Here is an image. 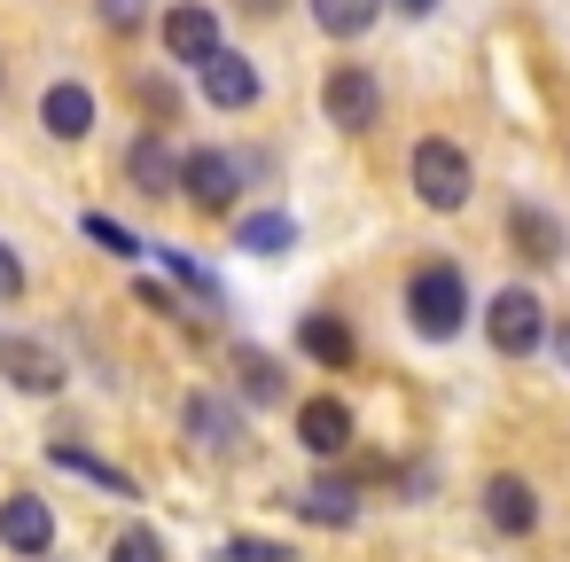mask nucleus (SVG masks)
<instances>
[{"label": "nucleus", "mask_w": 570, "mask_h": 562, "mask_svg": "<svg viewBox=\"0 0 570 562\" xmlns=\"http://www.w3.org/2000/svg\"><path fill=\"white\" fill-rule=\"evenodd\" d=\"M0 546L9 554H48L56 546V507L40 492H9L0 500Z\"/></svg>", "instance_id": "9d476101"}, {"label": "nucleus", "mask_w": 570, "mask_h": 562, "mask_svg": "<svg viewBox=\"0 0 570 562\" xmlns=\"http://www.w3.org/2000/svg\"><path fill=\"white\" fill-rule=\"evenodd\" d=\"M297 352H305V359H321V367H336V375H344V367H352V359H360V336H352V328H344V313H305V321H297Z\"/></svg>", "instance_id": "4468645a"}, {"label": "nucleus", "mask_w": 570, "mask_h": 562, "mask_svg": "<svg viewBox=\"0 0 570 562\" xmlns=\"http://www.w3.org/2000/svg\"><path fill=\"white\" fill-rule=\"evenodd\" d=\"M235 250L282 258V250H297V219H289V211H243V219H235Z\"/></svg>", "instance_id": "a211bd4d"}, {"label": "nucleus", "mask_w": 570, "mask_h": 562, "mask_svg": "<svg viewBox=\"0 0 570 562\" xmlns=\"http://www.w3.org/2000/svg\"><path fill=\"white\" fill-rule=\"evenodd\" d=\"M484 515H492V531L531 539V531H539V492H531L523 476H492V484H484Z\"/></svg>", "instance_id": "dca6fc26"}, {"label": "nucleus", "mask_w": 570, "mask_h": 562, "mask_svg": "<svg viewBox=\"0 0 570 562\" xmlns=\"http://www.w3.org/2000/svg\"><path fill=\"white\" fill-rule=\"evenodd\" d=\"M40 126H48L56 141H87V134H95V95H87L79 79H56V87L40 95Z\"/></svg>", "instance_id": "ddd939ff"}, {"label": "nucleus", "mask_w": 570, "mask_h": 562, "mask_svg": "<svg viewBox=\"0 0 570 562\" xmlns=\"http://www.w3.org/2000/svg\"><path fill=\"white\" fill-rule=\"evenodd\" d=\"M0 375H9L24 398H48V391H63V352H56L48 336L9 328V336H0Z\"/></svg>", "instance_id": "0eeeda50"}, {"label": "nucleus", "mask_w": 570, "mask_h": 562, "mask_svg": "<svg viewBox=\"0 0 570 562\" xmlns=\"http://www.w3.org/2000/svg\"><path fill=\"white\" fill-rule=\"evenodd\" d=\"M48 461H56V469H79V476H95V484H110V492H126V500H134V476H126V469H110V461H95L87 445H63V437H56V445H48Z\"/></svg>", "instance_id": "412c9836"}, {"label": "nucleus", "mask_w": 570, "mask_h": 562, "mask_svg": "<svg viewBox=\"0 0 570 562\" xmlns=\"http://www.w3.org/2000/svg\"><path fill=\"white\" fill-rule=\"evenodd\" d=\"M17 297H24V258L0 243V305H17Z\"/></svg>", "instance_id": "a878e982"}, {"label": "nucleus", "mask_w": 570, "mask_h": 562, "mask_svg": "<svg viewBox=\"0 0 570 562\" xmlns=\"http://www.w3.org/2000/svg\"><path fill=\"white\" fill-rule=\"evenodd\" d=\"M95 17H102L110 32H126V40H134V32L149 24V0H95Z\"/></svg>", "instance_id": "b1692460"}, {"label": "nucleus", "mask_w": 570, "mask_h": 562, "mask_svg": "<svg viewBox=\"0 0 570 562\" xmlns=\"http://www.w3.org/2000/svg\"><path fill=\"white\" fill-rule=\"evenodd\" d=\"M305 9H313V24H321L328 40H360V32H375L383 0H305Z\"/></svg>", "instance_id": "6ab92c4d"}, {"label": "nucleus", "mask_w": 570, "mask_h": 562, "mask_svg": "<svg viewBox=\"0 0 570 562\" xmlns=\"http://www.w3.org/2000/svg\"><path fill=\"white\" fill-rule=\"evenodd\" d=\"M508 243H515L523 266H554V258H562V219H554L547 204L515 196V204H508Z\"/></svg>", "instance_id": "f8f14e48"}, {"label": "nucleus", "mask_w": 570, "mask_h": 562, "mask_svg": "<svg viewBox=\"0 0 570 562\" xmlns=\"http://www.w3.org/2000/svg\"><path fill=\"white\" fill-rule=\"evenodd\" d=\"M297 515L344 531V523H360V484H352V476H313V484L297 492Z\"/></svg>", "instance_id": "f3484780"}, {"label": "nucleus", "mask_w": 570, "mask_h": 562, "mask_svg": "<svg viewBox=\"0 0 570 562\" xmlns=\"http://www.w3.org/2000/svg\"><path fill=\"white\" fill-rule=\"evenodd\" d=\"M118 172H126V180H134V196H149V204H173V196H180V149H173L157 126H141V134L126 141Z\"/></svg>", "instance_id": "423d86ee"}, {"label": "nucleus", "mask_w": 570, "mask_h": 562, "mask_svg": "<svg viewBox=\"0 0 570 562\" xmlns=\"http://www.w3.org/2000/svg\"><path fill=\"white\" fill-rule=\"evenodd\" d=\"M141 305H149V313H165V321H180V297H173V289H157V282H141Z\"/></svg>", "instance_id": "bb28decb"}, {"label": "nucleus", "mask_w": 570, "mask_h": 562, "mask_svg": "<svg viewBox=\"0 0 570 562\" xmlns=\"http://www.w3.org/2000/svg\"><path fill=\"white\" fill-rule=\"evenodd\" d=\"M180 430H188L204 453H227V445L243 437V414H235L227 398H212V391H188V406H180Z\"/></svg>", "instance_id": "2eb2a0df"}, {"label": "nucleus", "mask_w": 570, "mask_h": 562, "mask_svg": "<svg viewBox=\"0 0 570 562\" xmlns=\"http://www.w3.org/2000/svg\"><path fill=\"white\" fill-rule=\"evenodd\" d=\"M180 196H188L204 219H227L235 196H243V157H235V149H188V157H180Z\"/></svg>", "instance_id": "39448f33"}, {"label": "nucleus", "mask_w": 570, "mask_h": 562, "mask_svg": "<svg viewBox=\"0 0 570 562\" xmlns=\"http://www.w3.org/2000/svg\"><path fill=\"white\" fill-rule=\"evenodd\" d=\"M321 118H328L336 134H375V118H383L375 71H367V63H328V79H321Z\"/></svg>", "instance_id": "7ed1b4c3"}, {"label": "nucleus", "mask_w": 570, "mask_h": 562, "mask_svg": "<svg viewBox=\"0 0 570 562\" xmlns=\"http://www.w3.org/2000/svg\"><path fill=\"white\" fill-rule=\"evenodd\" d=\"M383 9H399V17H438V0H383Z\"/></svg>", "instance_id": "c85d7f7f"}, {"label": "nucleus", "mask_w": 570, "mask_h": 562, "mask_svg": "<svg viewBox=\"0 0 570 562\" xmlns=\"http://www.w3.org/2000/svg\"><path fill=\"white\" fill-rule=\"evenodd\" d=\"M157 32H165V56H173V63H188V71H196V63L219 48V17L204 9V0H173Z\"/></svg>", "instance_id": "9b49d317"}, {"label": "nucleus", "mask_w": 570, "mask_h": 562, "mask_svg": "<svg viewBox=\"0 0 570 562\" xmlns=\"http://www.w3.org/2000/svg\"><path fill=\"white\" fill-rule=\"evenodd\" d=\"M406 180H414V196H422L430 211H461V204L476 196V165H469V149L445 141V134H422V141H414Z\"/></svg>", "instance_id": "f03ea898"}, {"label": "nucleus", "mask_w": 570, "mask_h": 562, "mask_svg": "<svg viewBox=\"0 0 570 562\" xmlns=\"http://www.w3.org/2000/svg\"><path fill=\"white\" fill-rule=\"evenodd\" d=\"M484 336H492V352L500 359H531L539 344H547V305H539V289H500L492 305H484Z\"/></svg>", "instance_id": "20e7f679"}, {"label": "nucleus", "mask_w": 570, "mask_h": 562, "mask_svg": "<svg viewBox=\"0 0 570 562\" xmlns=\"http://www.w3.org/2000/svg\"><path fill=\"white\" fill-rule=\"evenodd\" d=\"M110 562H165V539H157L149 523H126V531L110 539Z\"/></svg>", "instance_id": "4be33fe9"}, {"label": "nucleus", "mask_w": 570, "mask_h": 562, "mask_svg": "<svg viewBox=\"0 0 570 562\" xmlns=\"http://www.w3.org/2000/svg\"><path fill=\"white\" fill-rule=\"evenodd\" d=\"M352 430H360V422H352V406H344V398H328V391L297 406V445H305L313 461H336V453H352Z\"/></svg>", "instance_id": "1a4fd4ad"}, {"label": "nucleus", "mask_w": 570, "mask_h": 562, "mask_svg": "<svg viewBox=\"0 0 570 562\" xmlns=\"http://www.w3.org/2000/svg\"><path fill=\"white\" fill-rule=\"evenodd\" d=\"M406 321H414V336H430V344L461 336V321H469V274H461L453 258L414 266V274H406Z\"/></svg>", "instance_id": "f257e3e1"}, {"label": "nucleus", "mask_w": 570, "mask_h": 562, "mask_svg": "<svg viewBox=\"0 0 570 562\" xmlns=\"http://www.w3.org/2000/svg\"><path fill=\"white\" fill-rule=\"evenodd\" d=\"M196 79H204V102H212V110H250V102L266 95L258 63H250L243 48H227V40H219V48L196 63Z\"/></svg>", "instance_id": "6e6552de"}, {"label": "nucleus", "mask_w": 570, "mask_h": 562, "mask_svg": "<svg viewBox=\"0 0 570 562\" xmlns=\"http://www.w3.org/2000/svg\"><path fill=\"white\" fill-rule=\"evenodd\" d=\"M243 9H250V17H274V9H282V0H243Z\"/></svg>", "instance_id": "c756f323"}, {"label": "nucleus", "mask_w": 570, "mask_h": 562, "mask_svg": "<svg viewBox=\"0 0 570 562\" xmlns=\"http://www.w3.org/2000/svg\"><path fill=\"white\" fill-rule=\"evenodd\" d=\"M235 383H243L250 406H282V391H289V383H282V359H274V352H250V344L235 352Z\"/></svg>", "instance_id": "aec40b11"}, {"label": "nucleus", "mask_w": 570, "mask_h": 562, "mask_svg": "<svg viewBox=\"0 0 570 562\" xmlns=\"http://www.w3.org/2000/svg\"><path fill=\"white\" fill-rule=\"evenodd\" d=\"M547 344H554V359H562V375H570V313H562V321L547 328Z\"/></svg>", "instance_id": "cd10ccee"}, {"label": "nucleus", "mask_w": 570, "mask_h": 562, "mask_svg": "<svg viewBox=\"0 0 570 562\" xmlns=\"http://www.w3.org/2000/svg\"><path fill=\"white\" fill-rule=\"evenodd\" d=\"M227 562H297V554H289L282 539H235V546H227Z\"/></svg>", "instance_id": "393cba45"}, {"label": "nucleus", "mask_w": 570, "mask_h": 562, "mask_svg": "<svg viewBox=\"0 0 570 562\" xmlns=\"http://www.w3.org/2000/svg\"><path fill=\"white\" fill-rule=\"evenodd\" d=\"M87 235H95V243H102L110 258H141V250H149V243H141L134 227H118V219H102V211H87Z\"/></svg>", "instance_id": "5701e85b"}]
</instances>
